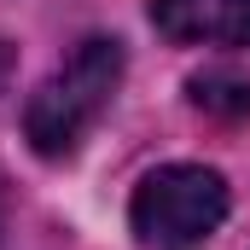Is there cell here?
<instances>
[{
	"mask_svg": "<svg viewBox=\"0 0 250 250\" xmlns=\"http://www.w3.org/2000/svg\"><path fill=\"white\" fill-rule=\"evenodd\" d=\"M117 82H123V47H117L111 35H87V41L29 93V105H23V134H29V146H35L41 157H70V151L87 140V128L105 117Z\"/></svg>",
	"mask_w": 250,
	"mask_h": 250,
	"instance_id": "obj_1",
	"label": "cell"
},
{
	"mask_svg": "<svg viewBox=\"0 0 250 250\" xmlns=\"http://www.w3.org/2000/svg\"><path fill=\"white\" fill-rule=\"evenodd\" d=\"M134 233L151 250H187L227 221V181L204 163H169L134 192Z\"/></svg>",
	"mask_w": 250,
	"mask_h": 250,
	"instance_id": "obj_2",
	"label": "cell"
},
{
	"mask_svg": "<svg viewBox=\"0 0 250 250\" xmlns=\"http://www.w3.org/2000/svg\"><path fill=\"white\" fill-rule=\"evenodd\" d=\"M151 23L175 47H250V0H151Z\"/></svg>",
	"mask_w": 250,
	"mask_h": 250,
	"instance_id": "obj_3",
	"label": "cell"
},
{
	"mask_svg": "<svg viewBox=\"0 0 250 250\" xmlns=\"http://www.w3.org/2000/svg\"><path fill=\"white\" fill-rule=\"evenodd\" d=\"M192 99H198V111L245 117L250 111V82L239 76V70H204V76H192Z\"/></svg>",
	"mask_w": 250,
	"mask_h": 250,
	"instance_id": "obj_4",
	"label": "cell"
},
{
	"mask_svg": "<svg viewBox=\"0 0 250 250\" xmlns=\"http://www.w3.org/2000/svg\"><path fill=\"white\" fill-rule=\"evenodd\" d=\"M6 70H12V59H6V47H0V93H6Z\"/></svg>",
	"mask_w": 250,
	"mask_h": 250,
	"instance_id": "obj_5",
	"label": "cell"
},
{
	"mask_svg": "<svg viewBox=\"0 0 250 250\" xmlns=\"http://www.w3.org/2000/svg\"><path fill=\"white\" fill-rule=\"evenodd\" d=\"M0 233H6V192H0Z\"/></svg>",
	"mask_w": 250,
	"mask_h": 250,
	"instance_id": "obj_6",
	"label": "cell"
}]
</instances>
